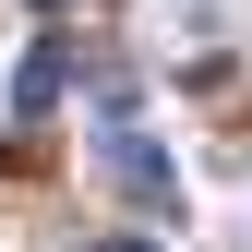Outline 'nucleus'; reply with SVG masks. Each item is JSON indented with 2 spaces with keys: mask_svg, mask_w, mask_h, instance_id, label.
Listing matches in <instances>:
<instances>
[{
  "mask_svg": "<svg viewBox=\"0 0 252 252\" xmlns=\"http://www.w3.org/2000/svg\"><path fill=\"white\" fill-rule=\"evenodd\" d=\"M108 168H120V192H132L144 216H168V204H180V180H168V156H156V144H132L120 120H108Z\"/></svg>",
  "mask_w": 252,
  "mask_h": 252,
  "instance_id": "f257e3e1",
  "label": "nucleus"
},
{
  "mask_svg": "<svg viewBox=\"0 0 252 252\" xmlns=\"http://www.w3.org/2000/svg\"><path fill=\"white\" fill-rule=\"evenodd\" d=\"M60 84H72V48L48 36V48H24V72H12V108H24V120H36V108H60Z\"/></svg>",
  "mask_w": 252,
  "mask_h": 252,
  "instance_id": "f03ea898",
  "label": "nucleus"
},
{
  "mask_svg": "<svg viewBox=\"0 0 252 252\" xmlns=\"http://www.w3.org/2000/svg\"><path fill=\"white\" fill-rule=\"evenodd\" d=\"M96 252H156V240H96Z\"/></svg>",
  "mask_w": 252,
  "mask_h": 252,
  "instance_id": "7ed1b4c3",
  "label": "nucleus"
},
{
  "mask_svg": "<svg viewBox=\"0 0 252 252\" xmlns=\"http://www.w3.org/2000/svg\"><path fill=\"white\" fill-rule=\"evenodd\" d=\"M36 12H60V0H36Z\"/></svg>",
  "mask_w": 252,
  "mask_h": 252,
  "instance_id": "20e7f679",
  "label": "nucleus"
}]
</instances>
